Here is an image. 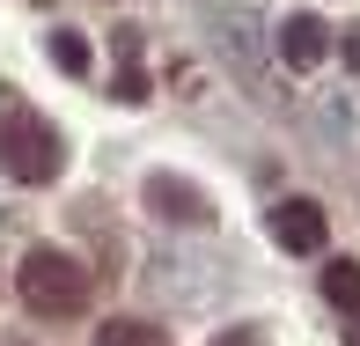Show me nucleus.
Listing matches in <instances>:
<instances>
[{"label":"nucleus","instance_id":"f257e3e1","mask_svg":"<svg viewBox=\"0 0 360 346\" xmlns=\"http://www.w3.org/2000/svg\"><path fill=\"white\" fill-rule=\"evenodd\" d=\"M0 170L22 177V185H44V177H59V125L44 118L37 104H22V96H0Z\"/></svg>","mask_w":360,"mask_h":346},{"label":"nucleus","instance_id":"f03ea898","mask_svg":"<svg viewBox=\"0 0 360 346\" xmlns=\"http://www.w3.org/2000/svg\"><path fill=\"white\" fill-rule=\"evenodd\" d=\"M15 288H22V302L44 309V317H74V309H89V273H81L67 251H30L22 266H15Z\"/></svg>","mask_w":360,"mask_h":346},{"label":"nucleus","instance_id":"7ed1b4c3","mask_svg":"<svg viewBox=\"0 0 360 346\" xmlns=\"http://www.w3.org/2000/svg\"><path fill=\"white\" fill-rule=\"evenodd\" d=\"M323 236H331V221H323V206L316 199H280L272 206V243H280V251H323Z\"/></svg>","mask_w":360,"mask_h":346},{"label":"nucleus","instance_id":"20e7f679","mask_svg":"<svg viewBox=\"0 0 360 346\" xmlns=\"http://www.w3.org/2000/svg\"><path fill=\"white\" fill-rule=\"evenodd\" d=\"M280 59L309 74L316 59H331V30H323L316 15H287V23H280Z\"/></svg>","mask_w":360,"mask_h":346},{"label":"nucleus","instance_id":"39448f33","mask_svg":"<svg viewBox=\"0 0 360 346\" xmlns=\"http://www.w3.org/2000/svg\"><path fill=\"white\" fill-rule=\"evenodd\" d=\"M147 206L169 214V221H184V228H191V221H214V206H206L191 185H176V177H147Z\"/></svg>","mask_w":360,"mask_h":346},{"label":"nucleus","instance_id":"423d86ee","mask_svg":"<svg viewBox=\"0 0 360 346\" xmlns=\"http://www.w3.org/2000/svg\"><path fill=\"white\" fill-rule=\"evenodd\" d=\"M323 302L360 309V258H331V266H323Z\"/></svg>","mask_w":360,"mask_h":346},{"label":"nucleus","instance_id":"0eeeda50","mask_svg":"<svg viewBox=\"0 0 360 346\" xmlns=\"http://www.w3.org/2000/svg\"><path fill=\"white\" fill-rule=\"evenodd\" d=\"M96 346H169V339H162V324H140V317H110L103 332H96Z\"/></svg>","mask_w":360,"mask_h":346},{"label":"nucleus","instance_id":"6e6552de","mask_svg":"<svg viewBox=\"0 0 360 346\" xmlns=\"http://www.w3.org/2000/svg\"><path fill=\"white\" fill-rule=\"evenodd\" d=\"M52 67L59 74H89V37L81 30H52Z\"/></svg>","mask_w":360,"mask_h":346},{"label":"nucleus","instance_id":"1a4fd4ad","mask_svg":"<svg viewBox=\"0 0 360 346\" xmlns=\"http://www.w3.org/2000/svg\"><path fill=\"white\" fill-rule=\"evenodd\" d=\"M214 346H265V339H257V332H250V324H236V332H221Z\"/></svg>","mask_w":360,"mask_h":346},{"label":"nucleus","instance_id":"9d476101","mask_svg":"<svg viewBox=\"0 0 360 346\" xmlns=\"http://www.w3.org/2000/svg\"><path fill=\"white\" fill-rule=\"evenodd\" d=\"M346 67L360 74V30H346Z\"/></svg>","mask_w":360,"mask_h":346},{"label":"nucleus","instance_id":"9b49d317","mask_svg":"<svg viewBox=\"0 0 360 346\" xmlns=\"http://www.w3.org/2000/svg\"><path fill=\"white\" fill-rule=\"evenodd\" d=\"M346 346H360V324H353V339H346Z\"/></svg>","mask_w":360,"mask_h":346}]
</instances>
